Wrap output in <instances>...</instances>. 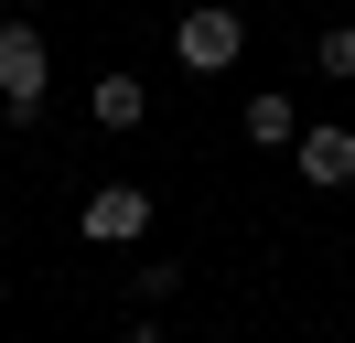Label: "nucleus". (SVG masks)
<instances>
[{
    "mask_svg": "<svg viewBox=\"0 0 355 343\" xmlns=\"http://www.w3.org/2000/svg\"><path fill=\"white\" fill-rule=\"evenodd\" d=\"M173 54L194 64V75H226V64L248 54V21H237V11H183V21H173Z\"/></svg>",
    "mask_w": 355,
    "mask_h": 343,
    "instance_id": "3",
    "label": "nucleus"
},
{
    "mask_svg": "<svg viewBox=\"0 0 355 343\" xmlns=\"http://www.w3.org/2000/svg\"><path fill=\"white\" fill-rule=\"evenodd\" d=\"M248 140L259 150H291L302 129H291V97H248Z\"/></svg>",
    "mask_w": 355,
    "mask_h": 343,
    "instance_id": "6",
    "label": "nucleus"
},
{
    "mask_svg": "<svg viewBox=\"0 0 355 343\" xmlns=\"http://www.w3.org/2000/svg\"><path fill=\"white\" fill-rule=\"evenodd\" d=\"M44 86H54L44 33H33V21H0V118L33 129V118H44Z\"/></svg>",
    "mask_w": 355,
    "mask_h": 343,
    "instance_id": "1",
    "label": "nucleus"
},
{
    "mask_svg": "<svg viewBox=\"0 0 355 343\" xmlns=\"http://www.w3.org/2000/svg\"><path fill=\"white\" fill-rule=\"evenodd\" d=\"M291 150H302V183H355V129H302V140H291Z\"/></svg>",
    "mask_w": 355,
    "mask_h": 343,
    "instance_id": "4",
    "label": "nucleus"
},
{
    "mask_svg": "<svg viewBox=\"0 0 355 343\" xmlns=\"http://www.w3.org/2000/svg\"><path fill=\"white\" fill-rule=\"evenodd\" d=\"M312 64H323V75H334V86H355V21H334V33H323V43H312Z\"/></svg>",
    "mask_w": 355,
    "mask_h": 343,
    "instance_id": "7",
    "label": "nucleus"
},
{
    "mask_svg": "<svg viewBox=\"0 0 355 343\" xmlns=\"http://www.w3.org/2000/svg\"><path fill=\"white\" fill-rule=\"evenodd\" d=\"M0 300H11V279H0Z\"/></svg>",
    "mask_w": 355,
    "mask_h": 343,
    "instance_id": "8",
    "label": "nucleus"
},
{
    "mask_svg": "<svg viewBox=\"0 0 355 343\" xmlns=\"http://www.w3.org/2000/svg\"><path fill=\"white\" fill-rule=\"evenodd\" d=\"M87 107H97V129H140V118H151V86H140V75H119V64H108V75L87 86Z\"/></svg>",
    "mask_w": 355,
    "mask_h": 343,
    "instance_id": "5",
    "label": "nucleus"
},
{
    "mask_svg": "<svg viewBox=\"0 0 355 343\" xmlns=\"http://www.w3.org/2000/svg\"><path fill=\"white\" fill-rule=\"evenodd\" d=\"M76 225H87V247H140V236H151V193L140 183H97Z\"/></svg>",
    "mask_w": 355,
    "mask_h": 343,
    "instance_id": "2",
    "label": "nucleus"
}]
</instances>
